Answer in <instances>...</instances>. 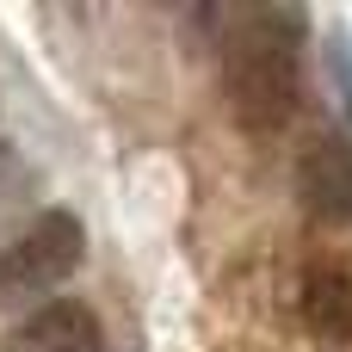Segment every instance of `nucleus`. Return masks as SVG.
<instances>
[{
	"label": "nucleus",
	"instance_id": "obj_1",
	"mask_svg": "<svg viewBox=\"0 0 352 352\" xmlns=\"http://www.w3.org/2000/svg\"><path fill=\"white\" fill-rule=\"evenodd\" d=\"M303 6H248L223 37V99L248 136H278L303 105Z\"/></svg>",
	"mask_w": 352,
	"mask_h": 352
},
{
	"label": "nucleus",
	"instance_id": "obj_2",
	"mask_svg": "<svg viewBox=\"0 0 352 352\" xmlns=\"http://www.w3.org/2000/svg\"><path fill=\"white\" fill-rule=\"evenodd\" d=\"M87 260V223L74 210H43L37 223H25L6 248H0V309H25V303H50Z\"/></svg>",
	"mask_w": 352,
	"mask_h": 352
},
{
	"label": "nucleus",
	"instance_id": "obj_3",
	"mask_svg": "<svg viewBox=\"0 0 352 352\" xmlns=\"http://www.w3.org/2000/svg\"><path fill=\"white\" fill-rule=\"evenodd\" d=\"M297 204L322 229H346L352 223V136L346 130H322L297 155Z\"/></svg>",
	"mask_w": 352,
	"mask_h": 352
},
{
	"label": "nucleus",
	"instance_id": "obj_4",
	"mask_svg": "<svg viewBox=\"0 0 352 352\" xmlns=\"http://www.w3.org/2000/svg\"><path fill=\"white\" fill-rule=\"evenodd\" d=\"M12 352H105V328H99L93 303H80V297H50V303H37V316L19 328Z\"/></svg>",
	"mask_w": 352,
	"mask_h": 352
},
{
	"label": "nucleus",
	"instance_id": "obj_5",
	"mask_svg": "<svg viewBox=\"0 0 352 352\" xmlns=\"http://www.w3.org/2000/svg\"><path fill=\"white\" fill-rule=\"evenodd\" d=\"M297 309H303L316 340L352 346V272L346 266H309L303 291H297Z\"/></svg>",
	"mask_w": 352,
	"mask_h": 352
},
{
	"label": "nucleus",
	"instance_id": "obj_6",
	"mask_svg": "<svg viewBox=\"0 0 352 352\" xmlns=\"http://www.w3.org/2000/svg\"><path fill=\"white\" fill-rule=\"evenodd\" d=\"M328 62H334V80H340V118L352 124V50H346L340 31L328 37Z\"/></svg>",
	"mask_w": 352,
	"mask_h": 352
},
{
	"label": "nucleus",
	"instance_id": "obj_7",
	"mask_svg": "<svg viewBox=\"0 0 352 352\" xmlns=\"http://www.w3.org/2000/svg\"><path fill=\"white\" fill-rule=\"evenodd\" d=\"M0 167H6V148H0Z\"/></svg>",
	"mask_w": 352,
	"mask_h": 352
}]
</instances>
